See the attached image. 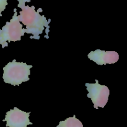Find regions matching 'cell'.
I'll return each instance as SVG.
<instances>
[{
  "mask_svg": "<svg viewBox=\"0 0 127 127\" xmlns=\"http://www.w3.org/2000/svg\"><path fill=\"white\" fill-rule=\"evenodd\" d=\"M85 85L88 92L87 97L91 98L94 108L95 109H98L99 107L104 108L109 100V88L106 85L99 83V81L97 79L95 83H86Z\"/></svg>",
  "mask_w": 127,
  "mask_h": 127,
  "instance_id": "4",
  "label": "cell"
},
{
  "mask_svg": "<svg viewBox=\"0 0 127 127\" xmlns=\"http://www.w3.org/2000/svg\"><path fill=\"white\" fill-rule=\"evenodd\" d=\"M19 2L17 6L21 8L19 12V19L22 22L23 25L26 26V32L31 34V39H39L40 35L43 33L45 27L47 29V33L49 32V24L51 20L45 17L44 15H41L40 12H42V9H38L37 11L35 10V6H26V2H31V0H17Z\"/></svg>",
  "mask_w": 127,
  "mask_h": 127,
  "instance_id": "1",
  "label": "cell"
},
{
  "mask_svg": "<svg viewBox=\"0 0 127 127\" xmlns=\"http://www.w3.org/2000/svg\"><path fill=\"white\" fill-rule=\"evenodd\" d=\"M7 5V0H0V17L2 16V12L6 9Z\"/></svg>",
  "mask_w": 127,
  "mask_h": 127,
  "instance_id": "8",
  "label": "cell"
},
{
  "mask_svg": "<svg viewBox=\"0 0 127 127\" xmlns=\"http://www.w3.org/2000/svg\"><path fill=\"white\" fill-rule=\"evenodd\" d=\"M88 57L91 61L100 65L115 64L119 60V54L116 51H105L100 49L91 51Z\"/></svg>",
  "mask_w": 127,
  "mask_h": 127,
  "instance_id": "6",
  "label": "cell"
},
{
  "mask_svg": "<svg viewBox=\"0 0 127 127\" xmlns=\"http://www.w3.org/2000/svg\"><path fill=\"white\" fill-rule=\"evenodd\" d=\"M30 113L14 107L6 113L3 122H6V127H27L33 124L29 120Z\"/></svg>",
  "mask_w": 127,
  "mask_h": 127,
  "instance_id": "5",
  "label": "cell"
},
{
  "mask_svg": "<svg viewBox=\"0 0 127 127\" xmlns=\"http://www.w3.org/2000/svg\"><path fill=\"white\" fill-rule=\"evenodd\" d=\"M32 67V65L26 62H18L14 59L3 67L4 82L12 85H19L23 82H27L30 80Z\"/></svg>",
  "mask_w": 127,
  "mask_h": 127,
  "instance_id": "2",
  "label": "cell"
},
{
  "mask_svg": "<svg viewBox=\"0 0 127 127\" xmlns=\"http://www.w3.org/2000/svg\"><path fill=\"white\" fill-rule=\"evenodd\" d=\"M57 127H83V123L74 115L63 121H61Z\"/></svg>",
  "mask_w": 127,
  "mask_h": 127,
  "instance_id": "7",
  "label": "cell"
},
{
  "mask_svg": "<svg viewBox=\"0 0 127 127\" xmlns=\"http://www.w3.org/2000/svg\"><path fill=\"white\" fill-rule=\"evenodd\" d=\"M13 16L9 22H6L5 26L0 29V45L2 48L7 47L9 42L21 41V37L26 32V29L22 27L20 23L17 9H14Z\"/></svg>",
  "mask_w": 127,
  "mask_h": 127,
  "instance_id": "3",
  "label": "cell"
}]
</instances>
